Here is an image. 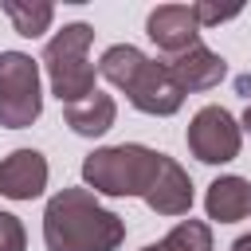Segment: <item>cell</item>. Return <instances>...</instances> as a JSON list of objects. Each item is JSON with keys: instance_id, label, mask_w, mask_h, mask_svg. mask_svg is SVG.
<instances>
[{"instance_id": "cell-1", "label": "cell", "mask_w": 251, "mask_h": 251, "mask_svg": "<svg viewBox=\"0 0 251 251\" xmlns=\"http://www.w3.org/2000/svg\"><path fill=\"white\" fill-rule=\"evenodd\" d=\"M126 239L122 216L102 208L90 188H63L47 200L43 243L47 251H114Z\"/></svg>"}, {"instance_id": "cell-2", "label": "cell", "mask_w": 251, "mask_h": 251, "mask_svg": "<svg viewBox=\"0 0 251 251\" xmlns=\"http://www.w3.org/2000/svg\"><path fill=\"white\" fill-rule=\"evenodd\" d=\"M98 75L106 82H114L118 90H126V98L141 110V114H176L180 102H184V90L173 82L169 67L161 59H149L141 55L133 43H114L102 51L98 59Z\"/></svg>"}, {"instance_id": "cell-3", "label": "cell", "mask_w": 251, "mask_h": 251, "mask_svg": "<svg viewBox=\"0 0 251 251\" xmlns=\"http://www.w3.org/2000/svg\"><path fill=\"white\" fill-rule=\"evenodd\" d=\"M161 153L145 145H106L82 161V180L106 196H145L157 176Z\"/></svg>"}, {"instance_id": "cell-4", "label": "cell", "mask_w": 251, "mask_h": 251, "mask_svg": "<svg viewBox=\"0 0 251 251\" xmlns=\"http://www.w3.org/2000/svg\"><path fill=\"white\" fill-rule=\"evenodd\" d=\"M90 39H94V27L90 24H67L43 47V67H47L51 90L67 106L94 94V63L86 55L90 51Z\"/></svg>"}, {"instance_id": "cell-5", "label": "cell", "mask_w": 251, "mask_h": 251, "mask_svg": "<svg viewBox=\"0 0 251 251\" xmlns=\"http://www.w3.org/2000/svg\"><path fill=\"white\" fill-rule=\"evenodd\" d=\"M43 94H39V67L24 51L0 55V126L24 129L39 118Z\"/></svg>"}, {"instance_id": "cell-6", "label": "cell", "mask_w": 251, "mask_h": 251, "mask_svg": "<svg viewBox=\"0 0 251 251\" xmlns=\"http://www.w3.org/2000/svg\"><path fill=\"white\" fill-rule=\"evenodd\" d=\"M239 141H243V129L224 106H204L188 122V149L204 165H224L239 157Z\"/></svg>"}, {"instance_id": "cell-7", "label": "cell", "mask_w": 251, "mask_h": 251, "mask_svg": "<svg viewBox=\"0 0 251 251\" xmlns=\"http://www.w3.org/2000/svg\"><path fill=\"white\" fill-rule=\"evenodd\" d=\"M145 35L165 51V59L188 51L192 43H200V24H196L192 4H161V8H153L149 20H145Z\"/></svg>"}, {"instance_id": "cell-8", "label": "cell", "mask_w": 251, "mask_h": 251, "mask_svg": "<svg viewBox=\"0 0 251 251\" xmlns=\"http://www.w3.org/2000/svg\"><path fill=\"white\" fill-rule=\"evenodd\" d=\"M47 188V161L39 149H12L0 161V196L35 200Z\"/></svg>"}, {"instance_id": "cell-9", "label": "cell", "mask_w": 251, "mask_h": 251, "mask_svg": "<svg viewBox=\"0 0 251 251\" xmlns=\"http://www.w3.org/2000/svg\"><path fill=\"white\" fill-rule=\"evenodd\" d=\"M161 63L169 67L173 82H176L184 94H188V90H212V86H220V78L227 75L224 59H220L216 51H208L204 43H192L188 51L169 55V59H161Z\"/></svg>"}, {"instance_id": "cell-10", "label": "cell", "mask_w": 251, "mask_h": 251, "mask_svg": "<svg viewBox=\"0 0 251 251\" xmlns=\"http://www.w3.org/2000/svg\"><path fill=\"white\" fill-rule=\"evenodd\" d=\"M141 200H145L157 216H188V208H192V180H188V173H184L173 157L161 153L157 176H153V184H149V192H145Z\"/></svg>"}, {"instance_id": "cell-11", "label": "cell", "mask_w": 251, "mask_h": 251, "mask_svg": "<svg viewBox=\"0 0 251 251\" xmlns=\"http://www.w3.org/2000/svg\"><path fill=\"white\" fill-rule=\"evenodd\" d=\"M204 208H208V220H220V224H235L251 212V180L243 176H220L208 184V196H204Z\"/></svg>"}, {"instance_id": "cell-12", "label": "cell", "mask_w": 251, "mask_h": 251, "mask_svg": "<svg viewBox=\"0 0 251 251\" xmlns=\"http://www.w3.org/2000/svg\"><path fill=\"white\" fill-rule=\"evenodd\" d=\"M63 118H67V126H71L75 133H82V137H98V133H106V129L114 126L118 106H114V98H110V94L94 90L90 98L71 102V106L63 110Z\"/></svg>"}, {"instance_id": "cell-13", "label": "cell", "mask_w": 251, "mask_h": 251, "mask_svg": "<svg viewBox=\"0 0 251 251\" xmlns=\"http://www.w3.org/2000/svg\"><path fill=\"white\" fill-rule=\"evenodd\" d=\"M165 251H212V227L200 224V220H180L165 239H161Z\"/></svg>"}, {"instance_id": "cell-14", "label": "cell", "mask_w": 251, "mask_h": 251, "mask_svg": "<svg viewBox=\"0 0 251 251\" xmlns=\"http://www.w3.org/2000/svg\"><path fill=\"white\" fill-rule=\"evenodd\" d=\"M4 12H8V20L16 24V31L20 35H27V39H35V35H43L47 31V24H51V16H55V8L51 4H16V0H8L4 4Z\"/></svg>"}, {"instance_id": "cell-15", "label": "cell", "mask_w": 251, "mask_h": 251, "mask_svg": "<svg viewBox=\"0 0 251 251\" xmlns=\"http://www.w3.org/2000/svg\"><path fill=\"white\" fill-rule=\"evenodd\" d=\"M24 247H27L24 224L12 212H0V251H24Z\"/></svg>"}, {"instance_id": "cell-16", "label": "cell", "mask_w": 251, "mask_h": 251, "mask_svg": "<svg viewBox=\"0 0 251 251\" xmlns=\"http://www.w3.org/2000/svg\"><path fill=\"white\" fill-rule=\"evenodd\" d=\"M192 12H196V24H200V27H208V24H224V20L239 16V8H216V4H192Z\"/></svg>"}, {"instance_id": "cell-17", "label": "cell", "mask_w": 251, "mask_h": 251, "mask_svg": "<svg viewBox=\"0 0 251 251\" xmlns=\"http://www.w3.org/2000/svg\"><path fill=\"white\" fill-rule=\"evenodd\" d=\"M231 251H251V235H239V239L231 243Z\"/></svg>"}, {"instance_id": "cell-18", "label": "cell", "mask_w": 251, "mask_h": 251, "mask_svg": "<svg viewBox=\"0 0 251 251\" xmlns=\"http://www.w3.org/2000/svg\"><path fill=\"white\" fill-rule=\"evenodd\" d=\"M239 129H247V133H251V106L243 110V122H239Z\"/></svg>"}, {"instance_id": "cell-19", "label": "cell", "mask_w": 251, "mask_h": 251, "mask_svg": "<svg viewBox=\"0 0 251 251\" xmlns=\"http://www.w3.org/2000/svg\"><path fill=\"white\" fill-rule=\"evenodd\" d=\"M239 90H243V94H251V78H239Z\"/></svg>"}, {"instance_id": "cell-20", "label": "cell", "mask_w": 251, "mask_h": 251, "mask_svg": "<svg viewBox=\"0 0 251 251\" xmlns=\"http://www.w3.org/2000/svg\"><path fill=\"white\" fill-rule=\"evenodd\" d=\"M141 251H165V247H161V243H149V247H141Z\"/></svg>"}]
</instances>
